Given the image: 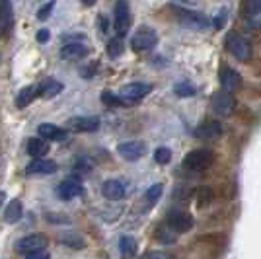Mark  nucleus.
I'll return each instance as SVG.
<instances>
[{"mask_svg":"<svg viewBox=\"0 0 261 259\" xmlns=\"http://www.w3.org/2000/svg\"><path fill=\"white\" fill-rule=\"evenodd\" d=\"M213 160H215L213 150H208V148H199V150L189 152V154L185 156L184 166L187 170H191V172H203V170H207L208 166L213 164Z\"/></svg>","mask_w":261,"mask_h":259,"instance_id":"obj_2","label":"nucleus"},{"mask_svg":"<svg viewBox=\"0 0 261 259\" xmlns=\"http://www.w3.org/2000/svg\"><path fill=\"white\" fill-rule=\"evenodd\" d=\"M49 37H51V33L47 32V30H39V32H37V41H39V43H47Z\"/></svg>","mask_w":261,"mask_h":259,"instance_id":"obj_35","label":"nucleus"},{"mask_svg":"<svg viewBox=\"0 0 261 259\" xmlns=\"http://www.w3.org/2000/svg\"><path fill=\"white\" fill-rule=\"evenodd\" d=\"M35 97H37V86H25L20 90V94H18V97H16V106H18L20 109L28 108Z\"/></svg>","mask_w":261,"mask_h":259,"instance_id":"obj_22","label":"nucleus"},{"mask_svg":"<svg viewBox=\"0 0 261 259\" xmlns=\"http://www.w3.org/2000/svg\"><path fill=\"white\" fill-rule=\"evenodd\" d=\"M226 49H228V53L232 55V57H236L242 63L250 61L251 45H250V41H248L246 37H242L240 33L230 32L228 35H226Z\"/></svg>","mask_w":261,"mask_h":259,"instance_id":"obj_1","label":"nucleus"},{"mask_svg":"<svg viewBox=\"0 0 261 259\" xmlns=\"http://www.w3.org/2000/svg\"><path fill=\"white\" fill-rule=\"evenodd\" d=\"M162 193H164V185L162 184H156V185H152L148 191H146V201L150 203V205H154L160 197H162Z\"/></svg>","mask_w":261,"mask_h":259,"instance_id":"obj_30","label":"nucleus"},{"mask_svg":"<svg viewBox=\"0 0 261 259\" xmlns=\"http://www.w3.org/2000/svg\"><path fill=\"white\" fill-rule=\"evenodd\" d=\"M61 242H63V244H66V246H70V248H84V246H86V244H84V240H82V238L78 236V234H72V232H68V234H63V236H61Z\"/></svg>","mask_w":261,"mask_h":259,"instance_id":"obj_26","label":"nucleus"},{"mask_svg":"<svg viewBox=\"0 0 261 259\" xmlns=\"http://www.w3.org/2000/svg\"><path fill=\"white\" fill-rule=\"evenodd\" d=\"M125 191H127V187H125V184L119 182V179H108V182L103 184V187H101V193H103V197L109 199V201H119V199H123V197H125Z\"/></svg>","mask_w":261,"mask_h":259,"instance_id":"obj_15","label":"nucleus"},{"mask_svg":"<svg viewBox=\"0 0 261 259\" xmlns=\"http://www.w3.org/2000/svg\"><path fill=\"white\" fill-rule=\"evenodd\" d=\"M177 20L184 23L189 30H208V18H205L203 14L193 10H179L177 12Z\"/></svg>","mask_w":261,"mask_h":259,"instance_id":"obj_10","label":"nucleus"},{"mask_svg":"<svg viewBox=\"0 0 261 259\" xmlns=\"http://www.w3.org/2000/svg\"><path fill=\"white\" fill-rule=\"evenodd\" d=\"M80 2H82L84 6H94V4H96V0H80Z\"/></svg>","mask_w":261,"mask_h":259,"instance_id":"obj_37","label":"nucleus"},{"mask_svg":"<svg viewBox=\"0 0 261 259\" xmlns=\"http://www.w3.org/2000/svg\"><path fill=\"white\" fill-rule=\"evenodd\" d=\"M123 49H125V45H123V41H121V37H115V39H109L108 43V55L109 57H119L121 53H123Z\"/></svg>","mask_w":261,"mask_h":259,"instance_id":"obj_28","label":"nucleus"},{"mask_svg":"<svg viewBox=\"0 0 261 259\" xmlns=\"http://www.w3.org/2000/svg\"><path fill=\"white\" fill-rule=\"evenodd\" d=\"M49 150V144L45 141L43 137H39V139H32V141L28 142V154L33 156V158H41L45 156Z\"/></svg>","mask_w":261,"mask_h":259,"instance_id":"obj_23","label":"nucleus"},{"mask_svg":"<svg viewBox=\"0 0 261 259\" xmlns=\"http://www.w3.org/2000/svg\"><path fill=\"white\" fill-rule=\"evenodd\" d=\"M172 160V150L170 148H166V146H160V148H156L154 150V162L156 164H168Z\"/></svg>","mask_w":261,"mask_h":259,"instance_id":"obj_27","label":"nucleus"},{"mask_svg":"<svg viewBox=\"0 0 261 259\" xmlns=\"http://www.w3.org/2000/svg\"><path fill=\"white\" fill-rule=\"evenodd\" d=\"M101 99H103L108 106H125L123 99H121L119 96H115V94H111V92H103V94H101Z\"/></svg>","mask_w":261,"mask_h":259,"instance_id":"obj_32","label":"nucleus"},{"mask_svg":"<svg viewBox=\"0 0 261 259\" xmlns=\"http://www.w3.org/2000/svg\"><path fill=\"white\" fill-rule=\"evenodd\" d=\"M23 257H28V259H45V257H49V251H47V249H37V251H32V253H28V255H23Z\"/></svg>","mask_w":261,"mask_h":259,"instance_id":"obj_34","label":"nucleus"},{"mask_svg":"<svg viewBox=\"0 0 261 259\" xmlns=\"http://www.w3.org/2000/svg\"><path fill=\"white\" fill-rule=\"evenodd\" d=\"M242 18H244V23H246L248 30L259 32L261 30V0H244Z\"/></svg>","mask_w":261,"mask_h":259,"instance_id":"obj_5","label":"nucleus"},{"mask_svg":"<svg viewBox=\"0 0 261 259\" xmlns=\"http://www.w3.org/2000/svg\"><path fill=\"white\" fill-rule=\"evenodd\" d=\"M218 80H220V86L226 92H236L242 86V76L240 72H236L232 66H220V72H218Z\"/></svg>","mask_w":261,"mask_h":259,"instance_id":"obj_12","label":"nucleus"},{"mask_svg":"<svg viewBox=\"0 0 261 259\" xmlns=\"http://www.w3.org/2000/svg\"><path fill=\"white\" fill-rule=\"evenodd\" d=\"M14 10H12V0H0V37H4L10 32Z\"/></svg>","mask_w":261,"mask_h":259,"instance_id":"obj_16","label":"nucleus"},{"mask_svg":"<svg viewBox=\"0 0 261 259\" xmlns=\"http://www.w3.org/2000/svg\"><path fill=\"white\" fill-rule=\"evenodd\" d=\"M57 172V164L53 160H47V158H35L30 166H28V173L32 175H47V173H55Z\"/></svg>","mask_w":261,"mask_h":259,"instance_id":"obj_18","label":"nucleus"},{"mask_svg":"<svg viewBox=\"0 0 261 259\" xmlns=\"http://www.w3.org/2000/svg\"><path fill=\"white\" fill-rule=\"evenodd\" d=\"M82 193H84V187H82V184L78 179H66V182H63L57 187V195L63 201H70L74 197H80Z\"/></svg>","mask_w":261,"mask_h":259,"instance_id":"obj_13","label":"nucleus"},{"mask_svg":"<svg viewBox=\"0 0 261 259\" xmlns=\"http://www.w3.org/2000/svg\"><path fill=\"white\" fill-rule=\"evenodd\" d=\"M117 152H119V156L123 160L135 162V160H139V158H142V156L146 154V144L141 141L121 142L119 146H117Z\"/></svg>","mask_w":261,"mask_h":259,"instance_id":"obj_9","label":"nucleus"},{"mask_svg":"<svg viewBox=\"0 0 261 259\" xmlns=\"http://www.w3.org/2000/svg\"><path fill=\"white\" fill-rule=\"evenodd\" d=\"M119 249H121V255H125V257L137 255V240L133 236H123L119 240Z\"/></svg>","mask_w":261,"mask_h":259,"instance_id":"obj_25","label":"nucleus"},{"mask_svg":"<svg viewBox=\"0 0 261 259\" xmlns=\"http://www.w3.org/2000/svg\"><path fill=\"white\" fill-rule=\"evenodd\" d=\"M88 55V47L84 43H66L61 49V57L65 61H76V59H84Z\"/></svg>","mask_w":261,"mask_h":259,"instance_id":"obj_21","label":"nucleus"},{"mask_svg":"<svg viewBox=\"0 0 261 259\" xmlns=\"http://www.w3.org/2000/svg\"><path fill=\"white\" fill-rule=\"evenodd\" d=\"M168 226L172 228L177 234H185L193 228V216L184 213V211H170L168 213V218H166Z\"/></svg>","mask_w":261,"mask_h":259,"instance_id":"obj_8","label":"nucleus"},{"mask_svg":"<svg viewBox=\"0 0 261 259\" xmlns=\"http://www.w3.org/2000/svg\"><path fill=\"white\" fill-rule=\"evenodd\" d=\"M63 88L65 86H63L61 82H57L55 78H47V80H43V82L37 86V96L51 99V97L59 96V94L63 92Z\"/></svg>","mask_w":261,"mask_h":259,"instance_id":"obj_20","label":"nucleus"},{"mask_svg":"<svg viewBox=\"0 0 261 259\" xmlns=\"http://www.w3.org/2000/svg\"><path fill=\"white\" fill-rule=\"evenodd\" d=\"M226 20H228V10H226V8H220V10L217 12V16H215V20H213V25H215L217 30H222Z\"/></svg>","mask_w":261,"mask_h":259,"instance_id":"obj_31","label":"nucleus"},{"mask_svg":"<svg viewBox=\"0 0 261 259\" xmlns=\"http://www.w3.org/2000/svg\"><path fill=\"white\" fill-rule=\"evenodd\" d=\"M4 197H6V195H4V193H2V191H0V205L4 203Z\"/></svg>","mask_w":261,"mask_h":259,"instance_id":"obj_38","label":"nucleus"},{"mask_svg":"<svg viewBox=\"0 0 261 259\" xmlns=\"http://www.w3.org/2000/svg\"><path fill=\"white\" fill-rule=\"evenodd\" d=\"M99 127L98 117H72L68 121V129L76 131V133H90Z\"/></svg>","mask_w":261,"mask_h":259,"instance_id":"obj_17","label":"nucleus"},{"mask_svg":"<svg viewBox=\"0 0 261 259\" xmlns=\"http://www.w3.org/2000/svg\"><path fill=\"white\" fill-rule=\"evenodd\" d=\"M174 92L179 97H189V96H193V94H195V86H193V84H189V82H181V84H175Z\"/></svg>","mask_w":261,"mask_h":259,"instance_id":"obj_29","label":"nucleus"},{"mask_svg":"<svg viewBox=\"0 0 261 259\" xmlns=\"http://www.w3.org/2000/svg\"><path fill=\"white\" fill-rule=\"evenodd\" d=\"M113 23H115V32L119 37L127 35L130 25V10L127 0H117L115 2V10H113Z\"/></svg>","mask_w":261,"mask_h":259,"instance_id":"obj_6","label":"nucleus"},{"mask_svg":"<svg viewBox=\"0 0 261 259\" xmlns=\"http://www.w3.org/2000/svg\"><path fill=\"white\" fill-rule=\"evenodd\" d=\"M175 2H179V4H187V6H195V4H199V0H175Z\"/></svg>","mask_w":261,"mask_h":259,"instance_id":"obj_36","label":"nucleus"},{"mask_svg":"<svg viewBox=\"0 0 261 259\" xmlns=\"http://www.w3.org/2000/svg\"><path fill=\"white\" fill-rule=\"evenodd\" d=\"M195 135L199 139H203V141H217L222 135V127H220L218 121H207V123L197 127Z\"/></svg>","mask_w":261,"mask_h":259,"instance_id":"obj_14","label":"nucleus"},{"mask_svg":"<svg viewBox=\"0 0 261 259\" xmlns=\"http://www.w3.org/2000/svg\"><path fill=\"white\" fill-rule=\"evenodd\" d=\"M211 108H213V111L217 113L218 117H228L236 109V97L232 96V92L220 90V92L213 94V97H211Z\"/></svg>","mask_w":261,"mask_h":259,"instance_id":"obj_3","label":"nucleus"},{"mask_svg":"<svg viewBox=\"0 0 261 259\" xmlns=\"http://www.w3.org/2000/svg\"><path fill=\"white\" fill-rule=\"evenodd\" d=\"M22 213H23L22 203H20L18 199H14V201L8 203L6 211H4V220L10 222V224H14V222H18V220L22 218Z\"/></svg>","mask_w":261,"mask_h":259,"instance_id":"obj_24","label":"nucleus"},{"mask_svg":"<svg viewBox=\"0 0 261 259\" xmlns=\"http://www.w3.org/2000/svg\"><path fill=\"white\" fill-rule=\"evenodd\" d=\"M53 8H55V0H49L47 4H45L43 8L39 10V14H37V18L39 20H47L49 16H51V12H53Z\"/></svg>","mask_w":261,"mask_h":259,"instance_id":"obj_33","label":"nucleus"},{"mask_svg":"<svg viewBox=\"0 0 261 259\" xmlns=\"http://www.w3.org/2000/svg\"><path fill=\"white\" fill-rule=\"evenodd\" d=\"M150 90H152L150 84H144V82H133V84H127V86L121 88L119 97L123 99V103H125V106H133V103L141 101L142 97L146 96Z\"/></svg>","mask_w":261,"mask_h":259,"instance_id":"obj_7","label":"nucleus"},{"mask_svg":"<svg viewBox=\"0 0 261 259\" xmlns=\"http://www.w3.org/2000/svg\"><path fill=\"white\" fill-rule=\"evenodd\" d=\"M47 248V236L45 234H30V236L22 238L20 242H18V253H22V255H28V253H32V251H37V249H45Z\"/></svg>","mask_w":261,"mask_h":259,"instance_id":"obj_11","label":"nucleus"},{"mask_svg":"<svg viewBox=\"0 0 261 259\" xmlns=\"http://www.w3.org/2000/svg\"><path fill=\"white\" fill-rule=\"evenodd\" d=\"M158 43V35L150 28H142L139 32L133 35L130 39V47L135 53H146V51H152Z\"/></svg>","mask_w":261,"mask_h":259,"instance_id":"obj_4","label":"nucleus"},{"mask_svg":"<svg viewBox=\"0 0 261 259\" xmlns=\"http://www.w3.org/2000/svg\"><path fill=\"white\" fill-rule=\"evenodd\" d=\"M37 133L43 137L45 141H65L66 139V131L57 127L53 123H43L37 127Z\"/></svg>","mask_w":261,"mask_h":259,"instance_id":"obj_19","label":"nucleus"}]
</instances>
